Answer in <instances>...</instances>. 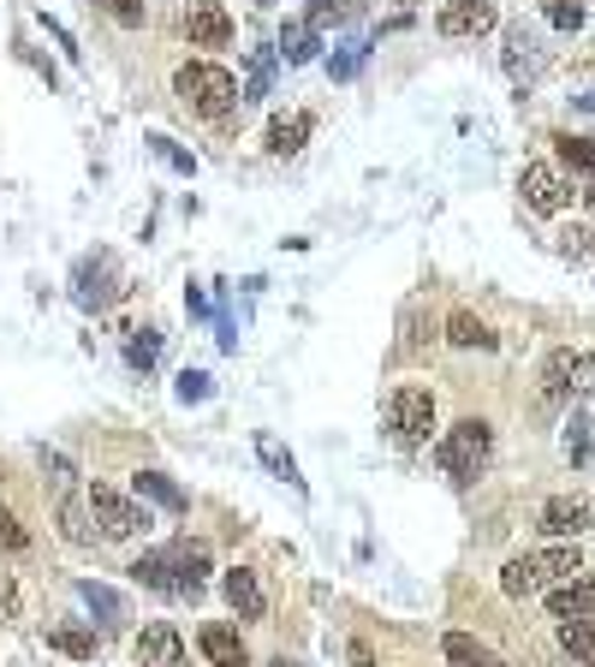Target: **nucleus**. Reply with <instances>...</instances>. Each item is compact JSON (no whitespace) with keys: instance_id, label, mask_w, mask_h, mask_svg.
<instances>
[{"instance_id":"f257e3e1","label":"nucleus","mask_w":595,"mask_h":667,"mask_svg":"<svg viewBox=\"0 0 595 667\" xmlns=\"http://www.w3.org/2000/svg\"><path fill=\"white\" fill-rule=\"evenodd\" d=\"M131 578L144 590H162V596H197L208 585V542H167V549H149L131 560Z\"/></svg>"},{"instance_id":"f03ea898","label":"nucleus","mask_w":595,"mask_h":667,"mask_svg":"<svg viewBox=\"0 0 595 667\" xmlns=\"http://www.w3.org/2000/svg\"><path fill=\"white\" fill-rule=\"evenodd\" d=\"M173 96H179L191 114H203V119H226L244 101V84L226 72V66H215V60H191V66L173 72Z\"/></svg>"},{"instance_id":"7ed1b4c3","label":"nucleus","mask_w":595,"mask_h":667,"mask_svg":"<svg viewBox=\"0 0 595 667\" xmlns=\"http://www.w3.org/2000/svg\"><path fill=\"white\" fill-rule=\"evenodd\" d=\"M584 572V555H577V542H559V549H536V555H518L500 567V590L524 602V596L548 590V585H566V578Z\"/></svg>"},{"instance_id":"20e7f679","label":"nucleus","mask_w":595,"mask_h":667,"mask_svg":"<svg viewBox=\"0 0 595 667\" xmlns=\"http://www.w3.org/2000/svg\"><path fill=\"white\" fill-rule=\"evenodd\" d=\"M488 453H495V430H488L482 418H465V423H452V430L441 435V448H435V465H441L452 483H470V477L488 465Z\"/></svg>"},{"instance_id":"39448f33","label":"nucleus","mask_w":595,"mask_h":667,"mask_svg":"<svg viewBox=\"0 0 595 667\" xmlns=\"http://www.w3.org/2000/svg\"><path fill=\"white\" fill-rule=\"evenodd\" d=\"M388 430L399 448H423L429 430H435V400H429V388H399L393 400H388Z\"/></svg>"},{"instance_id":"423d86ee","label":"nucleus","mask_w":595,"mask_h":667,"mask_svg":"<svg viewBox=\"0 0 595 667\" xmlns=\"http://www.w3.org/2000/svg\"><path fill=\"white\" fill-rule=\"evenodd\" d=\"M595 388V357L577 352V346H559L548 352V364H542V393L548 400H577V393Z\"/></svg>"},{"instance_id":"0eeeda50","label":"nucleus","mask_w":595,"mask_h":667,"mask_svg":"<svg viewBox=\"0 0 595 667\" xmlns=\"http://www.w3.org/2000/svg\"><path fill=\"white\" fill-rule=\"evenodd\" d=\"M90 512H96L101 537H114V542H126V537H137V530H149V507L126 501V494L108 489V483L90 489Z\"/></svg>"},{"instance_id":"6e6552de","label":"nucleus","mask_w":595,"mask_h":667,"mask_svg":"<svg viewBox=\"0 0 595 667\" xmlns=\"http://www.w3.org/2000/svg\"><path fill=\"white\" fill-rule=\"evenodd\" d=\"M119 293H126V286H119V268H114L108 251L84 256V263L72 268V298L84 304V311H101V304H114Z\"/></svg>"},{"instance_id":"1a4fd4ad","label":"nucleus","mask_w":595,"mask_h":667,"mask_svg":"<svg viewBox=\"0 0 595 667\" xmlns=\"http://www.w3.org/2000/svg\"><path fill=\"white\" fill-rule=\"evenodd\" d=\"M506 78H513L518 84V90H530V84L542 78V37H536V30L530 24H506Z\"/></svg>"},{"instance_id":"9d476101","label":"nucleus","mask_w":595,"mask_h":667,"mask_svg":"<svg viewBox=\"0 0 595 667\" xmlns=\"http://www.w3.org/2000/svg\"><path fill=\"white\" fill-rule=\"evenodd\" d=\"M518 192H524V203H530L536 215H559L566 209V179L554 174L548 161H524V174H518Z\"/></svg>"},{"instance_id":"9b49d317","label":"nucleus","mask_w":595,"mask_h":667,"mask_svg":"<svg viewBox=\"0 0 595 667\" xmlns=\"http://www.w3.org/2000/svg\"><path fill=\"white\" fill-rule=\"evenodd\" d=\"M589 524H595L589 494H554V501L542 507V519H536V530H548V537H584Z\"/></svg>"},{"instance_id":"f8f14e48","label":"nucleus","mask_w":595,"mask_h":667,"mask_svg":"<svg viewBox=\"0 0 595 667\" xmlns=\"http://www.w3.org/2000/svg\"><path fill=\"white\" fill-rule=\"evenodd\" d=\"M495 0H447L441 7V37H482V30H495Z\"/></svg>"},{"instance_id":"ddd939ff","label":"nucleus","mask_w":595,"mask_h":667,"mask_svg":"<svg viewBox=\"0 0 595 667\" xmlns=\"http://www.w3.org/2000/svg\"><path fill=\"white\" fill-rule=\"evenodd\" d=\"M137 661H144V667H191L179 631H173L167 620H155V626L137 631Z\"/></svg>"},{"instance_id":"4468645a","label":"nucleus","mask_w":595,"mask_h":667,"mask_svg":"<svg viewBox=\"0 0 595 667\" xmlns=\"http://www.w3.org/2000/svg\"><path fill=\"white\" fill-rule=\"evenodd\" d=\"M185 37H191V48H226L233 42V19H226V7H215V0H197V7L185 12Z\"/></svg>"},{"instance_id":"2eb2a0df","label":"nucleus","mask_w":595,"mask_h":667,"mask_svg":"<svg viewBox=\"0 0 595 667\" xmlns=\"http://www.w3.org/2000/svg\"><path fill=\"white\" fill-rule=\"evenodd\" d=\"M221 596H226V608H233L238 620H262V614H269V596H262V585H256L251 567L221 572Z\"/></svg>"},{"instance_id":"dca6fc26","label":"nucleus","mask_w":595,"mask_h":667,"mask_svg":"<svg viewBox=\"0 0 595 667\" xmlns=\"http://www.w3.org/2000/svg\"><path fill=\"white\" fill-rule=\"evenodd\" d=\"M548 614L554 620H589L595 614V578H566L548 590Z\"/></svg>"},{"instance_id":"f3484780","label":"nucleus","mask_w":595,"mask_h":667,"mask_svg":"<svg viewBox=\"0 0 595 667\" xmlns=\"http://www.w3.org/2000/svg\"><path fill=\"white\" fill-rule=\"evenodd\" d=\"M197 649L215 667H251V649H244V638H238L233 626H203L197 631Z\"/></svg>"},{"instance_id":"a211bd4d","label":"nucleus","mask_w":595,"mask_h":667,"mask_svg":"<svg viewBox=\"0 0 595 667\" xmlns=\"http://www.w3.org/2000/svg\"><path fill=\"white\" fill-rule=\"evenodd\" d=\"M316 48H322V30L310 19H286V24H280V60H286V66H310V60H316Z\"/></svg>"},{"instance_id":"6ab92c4d","label":"nucleus","mask_w":595,"mask_h":667,"mask_svg":"<svg viewBox=\"0 0 595 667\" xmlns=\"http://www.w3.org/2000/svg\"><path fill=\"white\" fill-rule=\"evenodd\" d=\"M131 489H137V501H155V507H167V512H185V489L173 483L167 471H131Z\"/></svg>"},{"instance_id":"aec40b11","label":"nucleus","mask_w":595,"mask_h":667,"mask_svg":"<svg viewBox=\"0 0 595 667\" xmlns=\"http://www.w3.org/2000/svg\"><path fill=\"white\" fill-rule=\"evenodd\" d=\"M310 131H316V119H310V114H280L269 126V149H274V156H298V149L310 144Z\"/></svg>"},{"instance_id":"412c9836","label":"nucleus","mask_w":595,"mask_h":667,"mask_svg":"<svg viewBox=\"0 0 595 667\" xmlns=\"http://www.w3.org/2000/svg\"><path fill=\"white\" fill-rule=\"evenodd\" d=\"M256 459H262V465H269V471H274L286 489H298V494H304V471H298V459H292L286 448H280V441H274L269 430H256Z\"/></svg>"},{"instance_id":"4be33fe9","label":"nucleus","mask_w":595,"mask_h":667,"mask_svg":"<svg viewBox=\"0 0 595 667\" xmlns=\"http://www.w3.org/2000/svg\"><path fill=\"white\" fill-rule=\"evenodd\" d=\"M441 649H447V661H452V667H506L495 649H488L482 638H470V631H447V644H441Z\"/></svg>"},{"instance_id":"5701e85b","label":"nucleus","mask_w":595,"mask_h":667,"mask_svg":"<svg viewBox=\"0 0 595 667\" xmlns=\"http://www.w3.org/2000/svg\"><path fill=\"white\" fill-rule=\"evenodd\" d=\"M447 340H452V346H477V352H495L500 346L495 328H488L482 316H470V311H452L447 316Z\"/></svg>"},{"instance_id":"b1692460","label":"nucleus","mask_w":595,"mask_h":667,"mask_svg":"<svg viewBox=\"0 0 595 667\" xmlns=\"http://www.w3.org/2000/svg\"><path fill=\"white\" fill-rule=\"evenodd\" d=\"M316 30H340V24H358L363 19V0H310V12H304Z\"/></svg>"},{"instance_id":"393cba45","label":"nucleus","mask_w":595,"mask_h":667,"mask_svg":"<svg viewBox=\"0 0 595 667\" xmlns=\"http://www.w3.org/2000/svg\"><path fill=\"white\" fill-rule=\"evenodd\" d=\"M78 602L90 614H101V620H126V596L108 590V585H96V578H84V585H78Z\"/></svg>"},{"instance_id":"a878e982","label":"nucleus","mask_w":595,"mask_h":667,"mask_svg":"<svg viewBox=\"0 0 595 667\" xmlns=\"http://www.w3.org/2000/svg\"><path fill=\"white\" fill-rule=\"evenodd\" d=\"M48 649H60V656L84 661V656H96V631H90V626H48Z\"/></svg>"},{"instance_id":"bb28decb","label":"nucleus","mask_w":595,"mask_h":667,"mask_svg":"<svg viewBox=\"0 0 595 667\" xmlns=\"http://www.w3.org/2000/svg\"><path fill=\"white\" fill-rule=\"evenodd\" d=\"M559 644H566V656L595 667V620H559Z\"/></svg>"},{"instance_id":"cd10ccee","label":"nucleus","mask_w":595,"mask_h":667,"mask_svg":"<svg viewBox=\"0 0 595 667\" xmlns=\"http://www.w3.org/2000/svg\"><path fill=\"white\" fill-rule=\"evenodd\" d=\"M274 60H280V48H251V78H244V101H262V96H269V84H274Z\"/></svg>"},{"instance_id":"c85d7f7f","label":"nucleus","mask_w":595,"mask_h":667,"mask_svg":"<svg viewBox=\"0 0 595 667\" xmlns=\"http://www.w3.org/2000/svg\"><path fill=\"white\" fill-rule=\"evenodd\" d=\"M559 161L572 167V174H595V144L589 138H572V131H559Z\"/></svg>"},{"instance_id":"c756f323","label":"nucleus","mask_w":595,"mask_h":667,"mask_svg":"<svg viewBox=\"0 0 595 667\" xmlns=\"http://www.w3.org/2000/svg\"><path fill=\"white\" fill-rule=\"evenodd\" d=\"M126 357H131L137 370H155V357H162V334H155V328H131Z\"/></svg>"},{"instance_id":"7c9ffc66","label":"nucleus","mask_w":595,"mask_h":667,"mask_svg":"<svg viewBox=\"0 0 595 667\" xmlns=\"http://www.w3.org/2000/svg\"><path fill=\"white\" fill-rule=\"evenodd\" d=\"M90 7H96V12H108V19H114V24H126V30H137V24L149 19L144 0H90Z\"/></svg>"},{"instance_id":"2f4dec72","label":"nucleus","mask_w":595,"mask_h":667,"mask_svg":"<svg viewBox=\"0 0 595 667\" xmlns=\"http://www.w3.org/2000/svg\"><path fill=\"white\" fill-rule=\"evenodd\" d=\"M144 144H149V149H155V156H162V161H173V167H179V174H197V161H191V156H185V149L173 144V138H162V131H149Z\"/></svg>"},{"instance_id":"473e14b6","label":"nucleus","mask_w":595,"mask_h":667,"mask_svg":"<svg viewBox=\"0 0 595 667\" xmlns=\"http://www.w3.org/2000/svg\"><path fill=\"white\" fill-rule=\"evenodd\" d=\"M84 512H90V501H66V507H60V524H66V537H72V542H90V524H84Z\"/></svg>"},{"instance_id":"72a5a7b5","label":"nucleus","mask_w":595,"mask_h":667,"mask_svg":"<svg viewBox=\"0 0 595 667\" xmlns=\"http://www.w3.org/2000/svg\"><path fill=\"white\" fill-rule=\"evenodd\" d=\"M363 55H370V42H352V48H345V55H340L334 66H328V72H334L340 84H345V78H358V66H363Z\"/></svg>"},{"instance_id":"f704fd0d","label":"nucleus","mask_w":595,"mask_h":667,"mask_svg":"<svg viewBox=\"0 0 595 667\" xmlns=\"http://www.w3.org/2000/svg\"><path fill=\"white\" fill-rule=\"evenodd\" d=\"M559 256L584 263V256H589V227H566V233H559Z\"/></svg>"},{"instance_id":"c9c22d12","label":"nucleus","mask_w":595,"mask_h":667,"mask_svg":"<svg viewBox=\"0 0 595 667\" xmlns=\"http://www.w3.org/2000/svg\"><path fill=\"white\" fill-rule=\"evenodd\" d=\"M179 400H185V405H203V400H208V375H203V370H185V375H179Z\"/></svg>"},{"instance_id":"e433bc0d","label":"nucleus","mask_w":595,"mask_h":667,"mask_svg":"<svg viewBox=\"0 0 595 667\" xmlns=\"http://www.w3.org/2000/svg\"><path fill=\"white\" fill-rule=\"evenodd\" d=\"M548 19H554L559 30H577V24H584V7H577V0H554Z\"/></svg>"},{"instance_id":"4c0bfd02","label":"nucleus","mask_w":595,"mask_h":667,"mask_svg":"<svg viewBox=\"0 0 595 667\" xmlns=\"http://www.w3.org/2000/svg\"><path fill=\"white\" fill-rule=\"evenodd\" d=\"M566 453H572V459H584V453H589V423H584V418H572V430H566Z\"/></svg>"},{"instance_id":"58836bf2","label":"nucleus","mask_w":595,"mask_h":667,"mask_svg":"<svg viewBox=\"0 0 595 667\" xmlns=\"http://www.w3.org/2000/svg\"><path fill=\"white\" fill-rule=\"evenodd\" d=\"M42 24H48V37H55V42H60V48H66V55H72V60H84V48H78V42H72V30H66V24H60V19H48V12H42Z\"/></svg>"},{"instance_id":"ea45409f","label":"nucleus","mask_w":595,"mask_h":667,"mask_svg":"<svg viewBox=\"0 0 595 667\" xmlns=\"http://www.w3.org/2000/svg\"><path fill=\"white\" fill-rule=\"evenodd\" d=\"M0 542H7V549H25V542H30V537H25V524L12 519V512H0Z\"/></svg>"},{"instance_id":"a19ab883","label":"nucleus","mask_w":595,"mask_h":667,"mask_svg":"<svg viewBox=\"0 0 595 667\" xmlns=\"http://www.w3.org/2000/svg\"><path fill=\"white\" fill-rule=\"evenodd\" d=\"M37 459H42V465L60 477V483H66V477H78V471H72V459H66V453H55V448H37Z\"/></svg>"},{"instance_id":"79ce46f5","label":"nucleus","mask_w":595,"mask_h":667,"mask_svg":"<svg viewBox=\"0 0 595 667\" xmlns=\"http://www.w3.org/2000/svg\"><path fill=\"white\" fill-rule=\"evenodd\" d=\"M185 311H191V316H215V304H208L203 286H185Z\"/></svg>"},{"instance_id":"37998d69","label":"nucleus","mask_w":595,"mask_h":667,"mask_svg":"<svg viewBox=\"0 0 595 667\" xmlns=\"http://www.w3.org/2000/svg\"><path fill=\"white\" fill-rule=\"evenodd\" d=\"M352 667H370V644H352Z\"/></svg>"},{"instance_id":"c03bdc74","label":"nucleus","mask_w":595,"mask_h":667,"mask_svg":"<svg viewBox=\"0 0 595 667\" xmlns=\"http://www.w3.org/2000/svg\"><path fill=\"white\" fill-rule=\"evenodd\" d=\"M269 667H304V661H292V656H274Z\"/></svg>"},{"instance_id":"a18cd8bd","label":"nucleus","mask_w":595,"mask_h":667,"mask_svg":"<svg viewBox=\"0 0 595 667\" xmlns=\"http://www.w3.org/2000/svg\"><path fill=\"white\" fill-rule=\"evenodd\" d=\"M251 7H274V0H251Z\"/></svg>"},{"instance_id":"49530a36","label":"nucleus","mask_w":595,"mask_h":667,"mask_svg":"<svg viewBox=\"0 0 595 667\" xmlns=\"http://www.w3.org/2000/svg\"><path fill=\"white\" fill-rule=\"evenodd\" d=\"M589 203H595V185H589Z\"/></svg>"},{"instance_id":"de8ad7c7","label":"nucleus","mask_w":595,"mask_h":667,"mask_svg":"<svg viewBox=\"0 0 595 667\" xmlns=\"http://www.w3.org/2000/svg\"><path fill=\"white\" fill-rule=\"evenodd\" d=\"M589 7H595V0H589Z\"/></svg>"}]
</instances>
